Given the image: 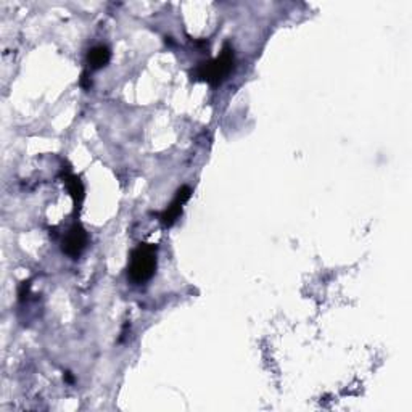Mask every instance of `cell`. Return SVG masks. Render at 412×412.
I'll return each instance as SVG.
<instances>
[{"label":"cell","instance_id":"52a82bcc","mask_svg":"<svg viewBox=\"0 0 412 412\" xmlns=\"http://www.w3.org/2000/svg\"><path fill=\"white\" fill-rule=\"evenodd\" d=\"M81 85H83L84 89H90V85H92V83H90V79L87 78V73H84L83 78H81Z\"/></svg>","mask_w":412,"mask_h":412},{"label":"cell","instance_id":"277c9868","mask_svg":"<svg viewBox=\"0 0 412 412\" xmlns=\"http://www.w3.org/2000/svg\"><path fill=\"white\" fill-rule=\"evenodd\" d=\"M190 195H192V189H190V187H187V185H182L181 189L177 190L176 198L172 200V203L167 206L165 212L161 213L160 221L163 223V226L169 227L177 221V218H179L181 213H182V206H184L185 201L190 198Z\"/></svg>","mask_w":412,"mask_h":412},{"label":"cell","instance_id":"7a4b0ae2","mask_svg":"<svg viewBox=\"0 0 412 412\" xmlns=\"http://www.w3.org/2000/svg\"><path fill=\"white\" fill-rule=\"evenodd\" d=\"M156 269V247L152 243H141L131 255L129 262V277L136 284H143Z\"/></svg>","mask_w":412,"mask_h":412},{"label":"cell","instance_id":"5b68a950","mask_svg":"<svg viewBox=\"0 0 412 412\" xmlns=\"http://www.w3.org/2000/svg\"><path fill=\"white\" fill-rule=\"evenodd\" d=\"M110 59H112V54H110L108 47L105 45L94 47L87 54V63L92 70H100L103 68V66H107Z\"/></svg>","mask_w":412,"mask_h":412},{"label":"cell","instance_id":"3957f363","mask_svg":"<svg viewBox=\"0 0 412 412\" xmlns=\"http://www.w3.org/2000/svg\"><path fill=\"white\" fill-rule=\"evenodd\" d=\"M87 242L89 237L84 227L79 226V224H74L66 234L63 240V251L71 258H78L84 251V248L87 247Z\"/></svg>","mask_w":412,"mask_h":412},{"label":"cell","instance_id":"8992f818","mask_svg":"<svg viewBox=\"0 0 412 412\" xmlns=\"http://www.w3.org/2000/svg\"><path fill=\"white\" fill-rule=\"evenodd\" d=\"M63 179H65L63 182L70 190V195L73 196L76 208H79V205L83 203V200H84V185H83V182H81L79 177L70 174V172H66Z\"/></svg>","mask_w":412,"mask_h":412},{"label":"cell","instance_id":"6da1fadb","mask_svg":"<svg viewBox=\"0 0 412 412\" xmlns=\"http://www.w3.org/2000/svg\"><path fill=\"white\" fill-rule=\"evenodd\" d=\"M234 63H236V60H234L232 47L226 45L218 59L208 61V63H200V66L192 73V76L195 79L206 81V83H209L212 85H218L231 74Z\"/></svg>","mask_w":412,"mask_h":412}]
</instances>
